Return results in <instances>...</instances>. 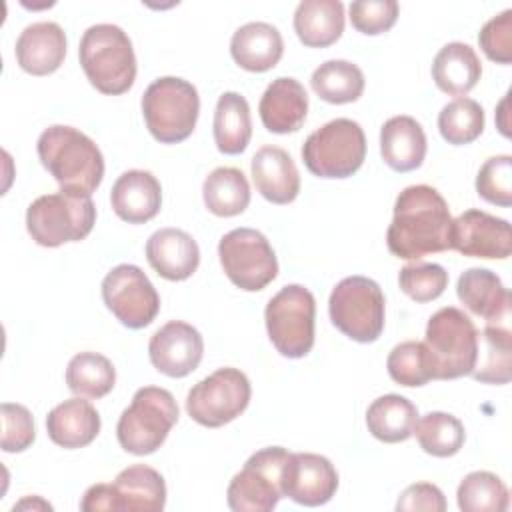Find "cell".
I'll list each match as a JSON object with an SVG mask.
<instances>
[{"label":"cell","instance_id":"15","mask_svg":"<svg viewBox=\"0 0 512 512\" xmlns=\"http://www.w3.org/2000/svg\"><path fill=\"white\" fill-rule=\"evenodd\" d=\"M102 300L116 320L132 330L152 324L160 310V296L154 284L134 264H118L104 276Z\"/></svg>","mask_w":512,"mask_h":512},{"label":"cell","instance_id":"6","mask_svg":"<svg viewBox=\"0 0 512 512\" xmlns=\"http://www.w3.org/2000/svg\"><path fill=\"white\" fill-rule=\"evenodd\" d=\"M424 344L434 362V380H454L474 370L478 330L460 308L436 310L426 324Z\"/></svg>","mask_w":512,"mask_h":512},{"label":"cell","instance_id":"40","mask_svg":"<svg viewBox=\"0 0 512 512\" xmlns=\"http://www.w3.org/2000/svg\"><path fill=\"white\" fill-rule=\"evenodd\" d=\"M398 284L414 302H430L444 294L448 286V272L440 264L412 262L400 270Z\"/></svg>","mask_w":512,"mask_h":512},{"label":"cell","instance_id":"24","mask_svg":"<svg viewBox=\"0 0 512 512\" xmlns=\"http://www.w3.org/2000/svg\"><path fill=\"white\" fill-rule=\"evenodd\" d=\"M46 432L54 444L66 450L84 448L100 432V414L88 400L68 398L48 412Z\"/></svg>","mask_w":512,"mask_h":512},{"label":"cell","instance_id":"29","mask_svg":"<svg viewBox=\"0 0 512 512\" xmlns=\"http://www.w3.org/2000/svg\"><path fill=\"white\" fill-rule=\"evenodd\" d=\"M294 32L308 48H326L344 32L340 0H302L294 12Z\"/></svg>","mask_w":512,"mask_h":512},{"label":"cell","instance_id":"8","mask_svg":"<svg viewBox=\"0 0 512 512\" xmlns=\"http://www.w3.org/2000/svg\"><path fill=\"white\" fill-rule=\"evenodd\" d=\"M302 162L318 178H348L366 158L362 126L350 118H336L316 128L302 146Z\"/></svg>","mask_w":512,"mask_h":512},{"label":"cell","instance_id":"3","mask_svg":"<svg viewBox=\"0 0 512 512\" xmlns=\"http://www.w3.org/2000/svg\"><path fill=\"white\" fill-rule=\"evenodd\" d=\"M78 58L86 78L102 94H124L136 80L132 40L116 24L90 26L80 38Z\"/></svg>","mask_w":512,"mask_h":512},{"label":"cell","instance_id":"22","mask_svg":"<svg viewBox=\"0 0 512 512\" xmlns=\"http://www.w3.org/2000/svg\"><path fill=\"white\" fill-rule=\"evenodd\" d=\"M258 112L268 132H296L302 128L308 114V94L296 78L280 76L266 86Z\"/></svg>","mask_w":512,"mask_h":512},{"label":"cell","instance_id":"25","mask_svg":"<svg viewBox=\"0 0 512 512\" xmlns=\"http://www.w3.org/2000/svg\"><path fill=\"white\" fill-rule=\"evenodd\" d=\"M512 368V330L510 312L498 318L486 320L482 336L478 334V354L474 370L470 372L474 380L484 384H506L510 382Z\"/></svg>","mask_w":512,"mask_h":512},{"label":"cell","instance_id":"33","mask_svg":"<svg viewBox=\"0 0 512 512\" xmlns=\"http://www.w3.org/2000/svg\"><path fill=\"white\" fill-rule=\"evenodd\" d=\"M202 198L214 216H238L250 204V184L242 170L220 166L206 176L202 184Z\"/></svg>","mask_w":512,"mask_h":512},{"label":"cell","instance_id":"1","mask_svg":"<svg viewBox=\"0 0 512 512\" xmlns=\"http://www.w3.org/2000/svg\"><path fill=\"white\" fill-rule=\"evenodd\" d=\"M450 230L452 216L442 194L428 184H414L396 196L386 246L396 258L420 260L450 250Z\"/></svg>","mask_w":512,"mask_h":512},{"label":"cell","instance_id":"26","mask_svg":"<svg viewBox=\"0 0 512 512\" xmlns=\"http://www.w3.org/2000/svg\"><path fill=\"white\" fill-rule=\"evenodd\" d=\"M426 148L428 142L424 128L412 116H392L380 128L382 160L396 172L420 168Z\"/></svg>","mask_w":512,"mask_h":512},{"label":"cell","instance_id":"4","mask_svg":"<svg viewBox=\"0 0 512 512\" xmlns=\"http://www.w3.org/2000/svg\"><path fill=\"white\" fill-rule=\"evenodd\" d=\"M198 90L184 78H156L142 96V116L148 132L162 144L186 140L198 120Z\"/></svg>","mask_w":512,"mask_h":512},{"label":"cell","instance_id":"36","mask_svg":"<svg viewBox=\"0 0 512 512\" xmlns=\"http://www.w3.org/2000/svg\"><path fill=\"white\" fill-rule=\"evenodd\" d=\"M420 448L436 458H448L460 452L466 440L464 424L448 412H428L416 420L414 432Z\"/></svg>","mask_w":512,"mask_h":512},{"label":"cell","instance_id":"38","mask_svg":"<svg viewBox=\"0 0 512 512\" xmlns=\"http://www.w3.org/2000/svg\"><path fill=\"white\" fill-rule=\"evenodd\" d=\"M482 106L466 96L454 98L438 114V130L442 138L452 146H464L474 142L484 130Z\"/></svg>","mask_w":512,"mask_h":512},{"label":"cell","instance_id":"13","mask_svg":"<svg viewBox=\"0 0 512 512\" xmlns=\"http://www.w3.org/2000/svg\"><path fill=\"white\" fill-rule=\"evenodd\" d=\"M218 258L228 280L246 292L266 288L278 274L268 238L254 228H234L218 242Z\"/></svg>","mask_w":512,"mask_h":512},{"label":"cell","instance_id":"18","mask_svg":"<svg viewBox=\"0 0 512 512\" xmlns=\"http://www.w3.org/2000/svg\"><path fill=\"white\" fill-rule=\"evenodd\" d=\"M204 354V340L200 332L182 320H170L160 326L150 342H148V356L152 366L170 376V378H184L194 372Z\"/></svg>","mask_w":512,"mask_h":512},{"label":"cell","instance_id":"14","mask_svg":"<svg viewBox=\"0 0 512 512\" xmlns=\"http://www.w3.org/2000/svg\"><path fill=\"white\" fill-rule=\"evenodd\" d=\"M282 446H268L254 452L244 468L234 474L226 490V502L234 512H270L282 492V466L288 458Z\"/></svg>","mask_w":512,"mask_h":512},{"label":"cell","instance_id":"10","mask_svg":"<svg viewBox=\"0 0 512 512\" xmlns=\"http://www.w3.org/2000/svg\"><path fill=\"white\" fill-rule=\"evenodd\" d=\"M268 338L286 358H302L314 346L316 300L302 284H288L276 292L264 310Z\"/></svg>","mask_w":512,"mask_h":512},{"label":"cell","instance_id":"11","mask_svg":"<svg viewBox=\"0 0 512 512\" xmlns=\"http://www.w3.org/2000/svg\"><path fill=\"white\" fill-rule=\"evenodd\" d=\"M166 506V482L162 474L146 464L124 468L112 484L90 486L82 500L84 512H160Z\"/></svg>","mask_w":512,"mask_h":512},{"label":"cell","instance_id":"44","mask_svg":"<svg viewBox=\"0 0 512 512\" xmlns=\"http://www.w3.org/2000/svg\"><path fill=\"white\" fill-rule=\"evenodd\" d=\"M478 44L492 62H498V64L512 62V10L510 8L490 18L482 26L478 34Z\"/></svg>","mask_w":512,"mask_h":512},{"label":"cell","instance_id":"16","mask_svg":"<svg viewBox=\"0 0 512 512\" xmlns=\"http://www.w3.org/2000/svg\"><path fill=\"white\" fill-rule=\"evenodd\" d=\"M450 250L472 258L504 260L512 252L510 224L482 210H466L452 220Z\"/></svg>","mask_w":512,"mask_h":512},{"label":"cell","instance_id":"19","mask_svg":"<svg viewBox=\"0 0 512 512\" xmlns=\"http://www.w3.org/2000/svg\"><path fill=\"white\" fill-rule=\"evenodd\" d=\"M146 260L158 276L180 282L196 272L200 248L188 232L180 228H160L146 242Z\"/></svg>","mask_w":512,"mask_h":512},{"label":"cell","instance_id":"30","mask_svg":"<svg viewBox=\"0 0 512 512\" xmlns=\"http://www.w3.org/2000/svg\"><path fill=\"white\" fill-rule=\"evenodd\" d=\"M460 302L484 320L498 318L510 312V292L502 280L488 268H468L456 284Z\"/></svg>","mask_w":512,"mask_h":512},{"label":"cell","instance_id":"7","mask_svg":"<svg viewBox=\"0 0 512 512\" xmlns=\"http://www.w3.org/2000/svg\"><path fill=\"white\" fill-rule=\"evenodd\" d=\"M96 222V206L88 196L66 192L38 196L26 210V230L46 248L84 240Z\"/></svg>","mask_w":512,"mask_h":512},{"label":"cell","instance_id":"17","mask_svg":"<svg viewBox=\"0 0 512 512\" xmlns=\"http://www.w3.org/2000/svg\"><path fill=\"white\" fill-rule=\"evenodd\" d=\"M338 490L334 464L312 452H290L282 466V492L302 506H322Z\"/></svg>","mask_w":512,"mask_h":512},{"label":"cell","instance_id":"34","mask_svg":"<svg viewBox=\"0 0 512 512\" xmlns=\"http://www.w3.org/2000/svg\"><path fill=\"white\" fill-rule=\"evenodd\" d=\"M310 84L324 102L348 104L362 96L364 74L348 60H326L312 72Z\"/></svg>","mask_w":512,"mask_h":512},{"label":"cell","instance_id":"41","mask_svg":"<svg viewBox=\"0 0 512 512\" xmlns=\"http://www.w3.org/2000/svg\"><path fill=\"white\" fill-rule=\"evenodd\" d=\"M476 192L486 202L508 208L512 204V156L488 158L478 170Z\"/></svg>","mask_w":512,"mask_h":512},{"label":"cell","instance_id":"31","mask_svg":"<svg viewBox=\"0 0 512 512\" xmlns=\"http://www.w3.org/2000/svg\"><path fill=\"white\" fill-rule=\"evenodd\" d=\"M418 420V408L400 394H384L366 410L368 432L386 444L404 442L412 436Z\"/></svg>","mask_w":512,"mask_h":512},{"label":"cell","instance_id":"21","mask_svg":"<svg viewBox=\"0 0 512 512\" xmlns=\"http://www.w3.org/2000/svg\"><path fill=\"white\" fill-rule=\"evenodd\" d=\"M16 62L32 76L56 72L66 56V34L56 22L28 24L16 40Z\"/></svg>","mask_w":512,"mask_h":512},{"label":"cell","instance_id":"45","mask_svg":"<svg viewBox=\"0 0 512 512\" xmlns=\"http://www.w3.org/2000/svg\"><path fill=\"white\" fill-rule=\"evenodd\" d=\"M396 510L400 512H412V510H426V512H444L446 510V498L442 490L436 484L430 482H418L410 484L396 502Z\"/></svg>","mask_w":512,"mask_h":512},{"label":"cell","instance_id":"43","mask_svg":"<svg viewBox=\"0 0 512 512\" xmlns=\"http://www.w3.org/2000/svg\"><path fill=\"white\" fill-rule=\"evenodd\" d=\"M398 10L396 0H358L350 4V22L358 32L376 36L396 24Z\"/></svg>","mask_w":512,"mask_h":512},{"label":"cell","instance_id":"27","mask_svg":"<svg viewBox=\"0 0 512 512\" xmlns=\"http://www.w3.org/2000/svg\"><path fill=\"white\" fill-rule=\"evenodd\" d=\"M282 52V34L268 22H248L240 26L230 40L234 62L248 72H266L274 68L280 62Z\"/></svg>","mask_w":512,"mask_h":512},{"label":"cell","instance_id":"23","mask_svg":"<svg viewBox=\"0 0 512 512\" xmlns=\"http://www.w3.org/2000/svg\"><path fill=\"white\" fill-rule=\"evenodd\" d=\"M256 190L272 204H290L300 192V174L292 156L278 146H262L250 162Z\"/></svg>","mask_w":512,"mask_h":512},{"label":"cell","instance_id":"39","mask_svg":"<svg viewBox=\"0 0 512 512\" xmlns=\"http://www.w3.org/2000/svg\"><path fill=\"white\" fill-rule=\"evenodd\" d=\"M390 378L400 386H424L434 380V362L424 342L406 340L396 344L386 360Z\"/></svg>","mask_w":512,"mask_h":512},{"label":"cell","instance_id":"37","mask_svg":"<svg viewBox=\"0 0 512 512\" xmlns=\"http://www.w3.org/2000/svg\"><path fill=\"white\" fill-rule=\"evenodd\" d=\"M456 502L462 512H504L510 496L506 484L496 474L476 470L458 484Z\"/></svg>","mask_w":512,"mask_h":512},{"label":"cell","instance_id":"42","mask_svg":"<svg viewBox=\"0 0 512 512\" xmlns=\"http://www.w3.org/2000/svg\"><path fill=\"white\" fill-rule=\"evenodd\" d=\"M2 412V450L4 452H24L28 446H32L36 438L34 418L30 410L22 404L4 402L0 406Z\"/></svg>","mask_w":512,"mask_h":512},{"label":"cell","instance_id":"12","mask_svg":"<svg viewBox=\"0 0 512 512\" xmlns=\"http://www.w3.org/2000/svg\"><path fill=\"white\" fill-rule=\"evenodd\" d=\"M252 386L238 368H218L196 382L186 396L188 416L206 428H220L236 420L250 404Z\"/></svg>","mask_w":512,"mask_h":512},{"label":"cell","instance_id":"5","mask_svg":"<svg viewBox=\"0 0 512 512\" xmlns=\"http://www.w3.org/2000/svg\"><path fill=\"white\" fill-rule=\"evenodd\" d=\"M178 422V404L166 388L144 386L118 418L116 436L120 446L136 456L156 452Z\"/></svg>","mask_w":512,"mask_h":512},{"label":"cell","instance_id":"2","mask_svg":"<svg viewBox=\"0 0 512 512\" xmlns=\"http://www.w3.org/2000/svg\"><path fill=\"white\" fill-rule=\"evenodd\" d=\"M40 164L54 176L60 192L92 196L104 178L100 148L74 126H48L36 142Z\"/></svg>","mask_w":512,"mask_h":512},{"label":"cell","instance_id":"32","mask_svg":"<svg viewBox=\"0 0 512 512\" xmlns=\"http://www.w3.org/2000/svg\"><path fill=\"white\" fill-rule=\"evenodd\" d=\"M214 142L222 154H240L252 136V118L246 98L238 92H224L214 110Z\"/></svg>","mask_w":512,"mask_h":512},{"label":"cell","instance_id":"35","mask_svg":"<svg viewBox=\"0 0 512 512\" xmlns=\"http://www.w3.org/2000/svg\"><path fill=\"white\" fill-rule=\"evenodd\" d=\"M66 384L76 396L102 398L114 388L116 370L106 356L98 352H80L68 362Z\"/></svg>","mask_w":512,"mask_h":512},{"label":"cell","instance_id":"9","mask_svg":"<svg viewBox=\"0 0 512 512\" xmlns=\"http://www.w3.org/2000/svg\"><path fill=\"white\" fill-rule=\"evenodd\" d=\"M328 312L332 324L344 336L368 344L378 340L384 330L386 300L372 278L348 276L334 286Z\"/></svg>","mask_w":512,"mask_h":512},{"label":"cell","instance_id":"28","mask_svg":"<svg viewBox=\"0 0 512 512\" xmlns=\"http://www.w3.org/2000/svg\"><path fill=\"white\" fill-rule=\"evenodd\" d=\"M482 64L472 46L448 42L438 50L432 62V80L450 96H466L480 80Z\"/></svg>","mask_w":512,"mask_h":512},{"label":"cell","instance_id":"20","mask_svg":"<svg viewBox=\"0 0 512 512\" xmlns=\"http://www.w3.org/2000/svg\"><path fill=\"white\" fill-rule=\"evenodd\" d=\"M110 204L120 220L144 224L160 212L162 186L148 170H126L112 186Z\"/></svg>","mask_w":512,"mask_h":512}]
</instances>
